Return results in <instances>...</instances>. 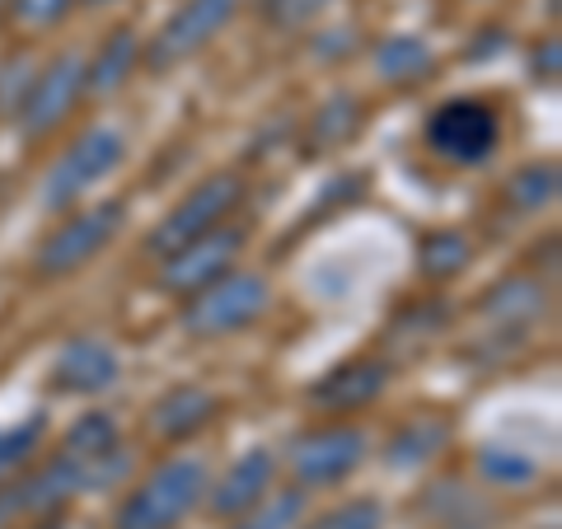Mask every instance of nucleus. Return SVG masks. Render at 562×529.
Returning <instances> with one entry per match:
<instances>
[{"mask_svg":"<svg viewBox=\"0 0 562 529\" xmlns=\"http://www.w3.org/2000/svg\"><path fill=\"white\" fill-rule=\"evenodd\" d=\"M211 473L192 454H173V460L155 464L127 497H122L113 529H179L206 497Z\"/></svg>","mask_w":562,"mask_h":529,"instance_id":"obj_1","label":"nucleus"},{"mask_svg":"<svg viewBox=\"0 0 562 529\" xmlns=\"http://www.w3.org/2000/svg\"><path fill=\"white\" fill-rule=\"evenodd\" d=\"M5 10H10V0H0V20H5Z\"/></svg>","mask_w":562,"mask_h":529,"instance_id":"obj_31","label":"nucleus"},{"mask_svg":"<svg viewBox=\"0 0 562 529\" xmlns=\"http://www.w3.org/2000/svg\"><path fill=\"white\" fill-rule=\"evenodd\" d=\"M479 314L497 324V338H520L525 328H535L543 314H549V286H543L539 277L516 272L483 291Z\"/></svg>","mask_w":562,"mask_h":529,"instance_id":"obj_14","label":"nucleus"},{"mask_svg":"<svg viewBox=\"0 0 562 529\" xmlns=\"http://www.w3.org/2000/svg\"><path fill=\"white\" fill-rule=\"evenodd\" d=\"M338 0H258V20L272 33H301L310 24H319Z\"/></svg>","mask_w":562,"mask_h":529,"instance_id":"obj_25","label":"nucleus"},{"mask_svg":"<svg viewBox=\"0 0 562 529\" xmlns=\"http://www.w3.org/2000/svg\"><path fill=\"white\" fill-rule=\"evenodd\" d=\"M80 5H90V10H103V5H117V0H80Z\"/></svg>","mask_w":562,"mask_h":529,"instance_id":"obj_30","label":"nucleus"},{"mask_svg":"<svg viewBox=\"0 0 562 529\" xmlns=\"http://www.w3.org/2000/svg\"><path fill=\"white\" fill-rule=\"evenodd\" d=\"M371 66L394 90H417V85H427L436 70H441V57H436L431 43L417 38V33H384L371 47Z\"/></svg>","mask_w":562,"mask_h":529,"instance_id":"obj_18","label":"nucleus"},{"mask_svg":"<svg viewBox=\"0 0 562 529\" xmlns=\"http://www.w3.org/2000/svg\"><path fill=\"white\" fill-rule=\"evenodd\" d=\"M272 305V286L268 277L254 268H231L225 277L206 281L202 291H192L179 309V328L198 342H216L231 333L254 328Z\"/></svg>","mask_w":562,"mask_h":529,"instance_id":"obj_2","label":"nucleus"},{"mask_svg":"<svg viewBox=\"0 0 562 529\" xmlns=\"http://www.w3.org/2000/svg\"><path fill=\"white\" fill-rule=\"evenodd\" d=\"M413 262L422 281H454L473 262V239L464 230H431L417 239Z\"/></svg>","mask_w":562,"mask_h":529,"instance_id":"obj_20","label":"nucleus"},{"mask_svg":"<svg viewBox=\"0 0 562 529\" xmlns=\"http://www.w3.org/2000/svg\"><path fill=\"white\" fill-rule=\"evenodd\" d=\"M366 127V103L357 94H328L319 109H314L305 117V127H301V155L305 160H319V155H333V150H342L351 146V140L361 136Z\"/></svg>","mask_w":562,"mask_h":529,"instance_id":"obj_17","label":"nucleus"},{"mask_svg":"<svg viewBox=\"0 0 562 529\" xmlns=\"http://www.w3.org/2000/svg\"><path fill=\"white\" fill-rule=\"evenodd\" d=\"M366 454H371V436H366L357 421H319V427L301 431L286 446V464L295 473V487H338L347 483L351 473L366 464Z\"/></svg>","mask_w":562,"mask_h":529,"instance_id":"obj_6","label":"nucleus"},{"mask_svg":"<svg viewBox=\"0 0 562 529\" xmlns=\"http://www.w3.org/2000/svg\"><path fill=\"white\" fill-rule=\"evenodd\" d=\"M61 450L76 454V460L99 464V460H109L113 450H122V431H117V421L109 413H85V417H76L66 427Z\"/></svg>","mask_w":562,"mask_h":529,"instance_id":"obj_23","label":"nucleus"},{"mask_svg":"<svg viewBox=\"0 0 562 529\" xmlns=\"http://www.w3.org/2000/svg\"><path fill=\"white\" fill-rule=\"evenodd\" d=\"M384 525H390V516H384L380 497H351V502L319 510L305 529H384Z\"/></svg>","mask_w":562,"mask_h":529,"instance_id":"obj_26","label":"nucleus"},{"mask_svg":"<svg viewBox=\"0 0 562 529\" xmlns=\"http://www.w3.org/2000/svg\"><path fill=\"white\" fill-rule=\"evenodd\" d=\"M76 5L80 0H10L5 20L14 29H24V33H47V29H57Z\"/></svg>","mask_w":562,"mask_h":529,"instance_id":"obj_28","label":"nucleus"},{"mask_svg":"<svg viewBox=\"0 0 562 529\" xmlns=\"http://www.w3.org/2000/svg\"><path fill=\"white\" fill-rule=\"evenodd\" d=\"M558 188H562L558 160L520 165L512 179H506V206L520 211V216H535V211H543V206H553V202H558Z\"/></svg>","mask_w":562,"mask_h":529,"instance_id":"obj_21","label":"nucleus"},{"mask_svg":"<svg viewBox=\"0 0 562 529\" xmlns=\"http://www.w3.org/2000/svg\"><path fill=\"white\" fill-rule=\"evenodd\" d=\"M422 146L450 169H479L502 150V113L479 94H450L422 122Z\"/></svg>","mask_w":562,"mask_h":529,"instance_id":"obj_3","label":"nucleus"},{"mask_svg":"<svg viewBox=\"0 0 562 529\" xmlns=\"http://www.w3.org/2000/svg\"><path fill=\"white\" fill-rule=\"evenodd\" d=\"M239 5L244 0H183V5L155 29V38H146L140 66H146L150 76H169V70L188 66L198 52H206L225 29H231Z\"/></svg>","mask_w":562,"mask_h":529,"instance_id":"obj_8","label":"nucleus"},{"mask_svg":"<svg viewBox=\"0 0 562 529\" xmlns=\"http://www.w3.org/2000/svg\"><path fill=\"white\" fill-rule=\"evenodd\" d=\"M127 225V202H94V206H80L52 230L38 249H33V272L43 281H66L85 272L99 254H109V244L122 235Z\"/></svg>","mask_w":562,"mask_h":529,"instance_id":"obj_4","label":"nucleus"},{"mask_svg":"<svg viewBox=\"0 0 562 529\" xmlns=\"http://www.w3.org/2000/svg\"><path fill=\"white\" fill-rule=\"evenodd\" d=\"M390 384H394L390 357H351V361L328 365L305 390V403L314 413L347 417V413H361V408H371V403H380Z\"/></svg>","mask_w":562,"mask_h":529,"instance_id":"obj_11","label":"nucleus"},{"mask_svg":"<svg viewBox=\"0 0 562 529\" xmlns=\"http://www.w3.org/2000/svg\"><path fill=\"white\" fill-rule=\"evenodd\" d=\"M43 436H47V413H29L24 421L0 427V483H10L14 473L29 469V460L43 450Z\"/></svg>","mask_w":562,"mask_h":529,"instance_id":"obj_24","label":"nucleus"},{"mask_svg":"<svg viewBox=\"0 0 562 529\" xmlns=\"http://www.w3.org/2000/svg\"><path fill=\"white\" fill-rule=\"evenodd\" d=\"M221 413V398L202 390V384H173L169 394L150 403V431L165 446H183V440L202 436Z\"/></svg>","mask_w":562,"mask_h":529,"instance_id":"obj_15","label":"nucleus"},{"mask_svg":"<svg viewBox=\"0 0 562 529\" xmlns=\"http://www.w3.org/2000/svg\"><path fill=\"white\" fill-rule=\"evenodd\" d=\"M479 473H483L492 487H525V483H535L539 464L530 460V454H520V450L483 446V450H479Z\"/></svg>","mask_w":562,"mask_h":529,"instance_id":"obj_27","label":"nucleus"},{"mask_svg":"<svg viewBox=\"0 0 562 529\" xmlns=\"http://www.w3.org/2000/svg\"><path fill=\"white\" fill-rule=\"evenodd\" d=\"M140 33L132 24L109 29V38L94 47V57L85 61V99H113L132 85V76L140 70Z\"/></svg>","mask_w":562,"mask_h":529,"instance_id":"obj_16","label":"nucleus"},{"mask_svg":"<svg viewBox=\"0 0 562 529\" xmlns=\"http://www.w3.org/2000/svg\"><path fill=\"white\" fill-rule=\"evenodd\" d=\"M446 446H450V421L446 417H413L390 436V446H384V464L408 473V469L431 464Z\"/></svg>","mask_w":562,"mask_h":529,"instance_id":"obj_19","label":"nucleus"},{"mask_svg":"<svg viewBox=\"0 0 562 529\" xmlns=\"http://www.w3.org/2000/svg\"><path fill=\"white\" fill-rule=\"evenodd\" d=\"M244 192H249L244 173H235V169L206 173V179L198 188H188L183 202L173 211H165V221L146 235V254L165 258V254L179 249V244H188V239H198L206 230H216V225H225L235 216V206L244 202Z\"/></svg>","mask_w":562,"mask_h":529,"instance_id":"obj_7","label":"nucleus"},{"mask_svg":"<svg viewBox=\"0 0 562 529\" xmlns=\"http://www.w3.org/2000/svg\"><path fill=\"white\" fill-rule=\"evenodd\" d=\"M272 487H277V454L268 446H254V450H244L216 483H206V497L202 502H206V510L216 520H235L254 502L268 497Z\"/></svg>","mask_w":562,"mask_h":529,"instance_id":"obj_13","label":"nucleus"},{"mask_svg":"<svg viewBox=\"0 0 562 529\" xmlns=\"http://www.w3.org/2000/svg\"><path fill=\"white\" fill-rule=\"evenodd\" d=\"M558 76H562V43H558V33H543V38L530 47V80L553 90Z\"/></svg>","mask_w":562,"mask_h":529,"instance_id":"obj_29","label":"nucleus"},{"mask_svg":"<svg viewBox=\"0 0 562 529\" xmlns=\"http://www.w3.org/2000/svg\"><path fill=\"white\" fill-rule=\"evenodd\" d=\"M117 375H122L117 351L103 338H94V333H76V338L61 342L57 361H52L47 390L61 398H94L103 390H113Z\"/></svg>","mask_w":562,"mask_h":529,"instance_id":"obj_12","label":"nucleus"},{"mask_svg":"<svg viewBox=\"0 0 562 529\" xmlns=\"http://www.w3.org/2000/svg\"><path fill=\"white\" fill-rule=\"evenodd\" d=\"M80 103H85V57L80 52H57V57L29 80L20 109H14V127H20L24 140H43L57 132Z\"/></svg>","mask_w":562,"mask_h":529,"instance_id":"obj_10","label":"nucleus"},{"mask_svg":"<svg viewBox=\"0 0 562 529\" xmlns=\"http://www.w3.org/2000/svg\"><path fill=\"white\" fill-rule=\"evenodd\" d=\"M310 506L305 487H272L262 502H254L244 516L231 520V529H295Z\"/></svg>","mask_w":562,"mask_h":529,"instance_id":"obj_22","label":"nucleus"},{"mask_svg":"<svg viewBox=\"0 0 562 529\" xmlns=\"http://www.w3.org/2000/svg\"><path fill=\"white\" fill-rule=\"evenodd\" d=\"M127 160V136L117 127H90L52 160L43 173V206L47 211H76L99 183H109Z\"/></svg>","mask_w":562,"mask_h":529,"instance_id":"obj_5","label":"nucleus"},{"mask_svg":"<svg viewBox=\"0 0 562 529\" xmlns=\"http://www.w3.org/2000/svg\"><path fill=\"white\" fill-rule=\"evenodd\" d=\"M249 249V225H216V230H206L198 239H188L179 244L173 254L165 258H155L160 262V272H155V286L169 291V295H179L188 300L192 291H202L206 281H216L225 277L231 268H239V254Z\"/></svg>","mask_w":562,"mask_h":529,"instance_id":"obj_9","label":"nucleus"}]
</instances>
